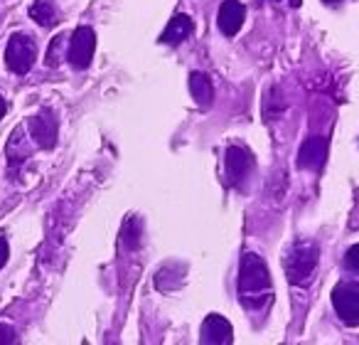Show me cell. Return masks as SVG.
<instances>
[{
    "label": "cell",
    "instance_id": "e0dca14e",
    "mask_svg": "<svg viewBox=\"0 0 359 345\" xmlns=\"http://www.w3.org/2000/svg\"><path fill=\"white\" fill-rule=\"evenodd\" d=\"M344 266L352 269L354 274H359V245H352L344 252Z\"/></svg>",
    "mask_w": 359,
    "mask_h": 345
},
{
    "label": "cell",
    "instance_id": "8992f818",
    "mask_svg": "<svg viewBox=\"0 0 359 345\" xmlns=\"http://www.w3.org/2000/svg\"><path fill=\"white\" fill-rule=\"evenodd\" d=\"M27 131H30L32 141H35L40 148L50 150L57 145V136H60V121L52 114L50 109H42L27 121Z\"/></svg>",
    "mask_w": 359,
    "mask_h": 345
},
{
    "label": "cell",
    "instance_id": "ac0fdd59",
    "mask_svg": "<svg viewBox=\"0 0 359 345\" xmlns=\"http://www.w3.org/2000/svg\"><path fill=\"white\" fill-rule=\"evenodd\" d=\"M15 340H18L15 328H11V325H6V323H0V343L11 345V343H15Z\"/></svg>",
    "mask_w": 359,
    "mask_h": 345
},
{
    "label": "cell",
    "instance_id": "9a60e30c",
    "mask_svg": "<svg viewBox=\"0 0 359 345\" xmlns=\"http://www.w3.org/2000/svg\"><path fill=\"white\" fill-rule=\"evenodd\" d=\"M140 235H143V222L138 220V217H126L123 227H121V245L126 247V249H138L140 247Z\"/></svg>",
    "mask_w": 359,
    "mask_h": 345
},
{
    "label": "cell",
    "instance_id": "52a82bcc",
    "mask_svg": "<svg viewBox=\"0 0 359 345\" xmlns=\"http://www.w3.org/2000/svg\"><path fill=\"white\" fill-rule=\"evenodd\" d=\"M224 168L231 185H241L246 181V176L251 173V168H254V155L244 145H229L224 155Z\"/></svg>",
    "mask_w": 359,
    "mask_h": 345
},
{
    "label": "cell",
    "instance_id": "44dd1931",
    "mask_svg": "<svg viewBox=\"0 0 359 345\" xmlns=\"http://www.w3.org/2000/svg\"><path fill=\"white\" fill-rule=\"evenodd\" d=\"M327 6H337V3H342V0H325Z\"/></svg>",
    "mask_w": 359,
    "mask_h": 345
},
{
    "label": "cell",
    "instance_id": "9c48e42d",
    "mask_svg": "<svg viewBox=\"0 0 359 345\" xmlns=\"http://www.w3.org/2000/svg\"><path fill=\"white\" fill-rule=\"evenodd\" d=\"M327 138L325 136H310L298 150V168L303 170H318L325 165L327 158Z\"/></svg>",
    "mask_w": 359,
    "mask_h": 345
},
{
    "label": "cell",
    "instance_id": "d6986e66",
    "mask_svg": "<svg viewBox=\"0 0 359 345\" xmlns=\"http://www.w3.org/2000/svg\"><path fill=\"white\" fill-rule=\"evenodd\" d=\"M8 256H11V247H8L6 235H0V269H3V266H6Z\"/></svg>",
    "mask_w": 359,
    "mask_h": 345
},
{
    "label": "cell",
    "instance_id": "30bf717a",
    "mask_svg": "<svg viewBox=\"0 0 359 345\" xmlns=\"http://www.w3.org/2000/svg\"><path fill=\"white\" fill-rule=\"evenodd\" d=\"M244 20H246V8L241 6L239 0H224V3H222L217 22H219V30L224 32L226 37H234L236 32L241 30Z\"/></svg>",
    "mask_w": 359,
    "mask_h": 345
},
{
    "label": "cell",
    "instance_id": "277c9868",
    "mask_svg": "<svg viewBox=\"0 0 359 345\" xmlns=\"http://www.w3.org/2000/svg\"><path fill=\"white\" fill-rule=\"evenodd\" d=\"M332 306L339 320L347 325H359V284L342 281L332 289Z\"/></svg>",
    "mask_w": 359,
    "mask_h": 345
},
{
    "label": "cell",
    "instance_id": "8fae6325",
    "mask_svg": "<svg viewBox=\"0 0 359 345\" xmlns=\"http://www.w3.org/2000/svg\"><path fill=\"white\" fill-rule=\"evenodd\" d=\"M30 153H32V145L25 136V129L18 126V129L11 134V138H8V148H6L8 165H11V168H20V165L30 158Z\"/></svg>",
    "mask_w": 359,
    "mask_h": 345
},
{
    "label": "cell",
    "instance_id": "6da1fadb",
    "mask_svg": "<svg viewBox=\"0 0 359 345\" xmlns=\"http://www.w3.org/2000/svg\"><path fill=\"white\" fill-rule=\"evenodd\" d=\"M236 289L239 296L249 308H261L266 301L271 299V274L266 261L261 259L256 252H246L241 256V266H239V279H236Z\"/></svg>",
    "mask_w": 359,
    "mask_h": 345
},
{
    "label": "cell",
    "instance_id": "4fadbf2b",
    "mask_svg": "<svg viewBox=\"0 0 359 345\" xmlns=\"http://www.w3.org/2000/svg\"><path fill=\"white\" fill-rule=\"evenodd\" d=\"M190 91H192V99H195L197 106H202V109L212 106V101H215V84H212V79L205 72H192Z\"/></svg>",
    "mask_w": 359,
    "mask_h": 345
},
{
    "label": "cell",
    "instance_id": "ffe728a7",
    "mask_svg": "<svg viewBox=\"0 0 359 345\" xmlns=\"http://www.w3.org/2000/svg\"><path fill=\"white\" fill-rule=\"evenodd\" d=\"M6 111H8V104H6V99H3V96H0V119H3V116H6Z\"/></svg>",
    "mask_w": 359,
    "mask_h": 345
},
{
    "label": "cell",
    "instance_id": "7402d4cb",
    "mask_svg": "<svg viewBox=\"0 0 359 345\" xmlns=\"http://www.w3.org/2000/svg\"><path fill=\"white\" fill-rule=\"evenodd\" d=\"M290 3H293V6H300V0H290Z\"/></svg>",
    "mask_w": 359,
    "mask_h": 345
},
{
    "label": "cell",
    "instance_id": "5b68a950",
    "mask_svg": "<svg viewBox=\"0 0 359 345\" xmlns=\"http://www.w3.org/2000/svg\"><path fill=\"white\" fill-rule=\"evenodd\" d=\"M94 50H96V32L86 25H79L74 30L69 40V52H67V60L74 70H86L94 60Z\"/></svg>",
    "mask_w": 359,
    "mask_h": 345
},
{
    "label": "cell",
    "instance_id": "7c38bea8",
    "mask_svg": "<svg viewBox=\"0 0 359 345\" xmlns=\"http://www.w3.org/2000/svg\"><path fill=\"white\" fill-rule=\"evenodd\" d=\"M192 30H195V25H192L190 18L175 15L172 20L168 22L165 32L160 35V42H165V45H180V42H185L187 37L192 35Z\"/></svg>",
    "mask_w": 359,
    "mask_h": 345
},
{
    "label": "cell",
    "instance_id": "5bb4252c",
    "mask_svg": "<svg viewBox=\"0 0 359 345\" xmlns=\"http://www.w3.org/2000/svg\"><path fill=\"white\" fill-rule=\"evenodd\" d=\"M30 18L40 27H55L60 22V11H57L55 0H35L30 6Z\"/></svg>",
    "mask_w": 359,
    "mask_h": 345
},
{
    "label": "cell",
    "instance_id": "7a4b0ae2",
    "mask_svg": "<svg viewBox=\"0 0 359 345\" xmlns=\"http://www.w3.org/2000/svg\"><path fill=\"white\" fill-rule=\"evenodd\" d=\"M320 249L313 242H298L293 249L285 256V276H288L290 284L305 286L313 281V274L318 269Z\"/></svg>",
    "mask_w": 359,
    "mask_h": 345
},
{
    "label": "cell",
    "instance_id": "2e32d148",
    "mask_svg": "<svg viewBox=\"0 0 359 345\" xmlns=\"http://www.w3.org/2000/svg\"><path fill=\"white\" fill-rule=\"evenodd\" d=\"M62 52H65V35L52 37L50 47H47V52H45V65H47V67H52V70H55V67H60Z\"/></svg>",
    "mask_w": 359,
    "mask_h": 345
},
{
    "label": "cell",
    "instance_id": "ba28073f",
    "mask_svg": "<svg viewBox=\"0 0 359 345\" xmlns=\"http://www.w3.org/2000/svg\"><path fill=\"white\" fill-rule=\"evenodd\" d=\"M200 343L205 345H229L234 343V328L231 323L219 313H212L205 318L200 328Z\"/></svg>",
    "mask_w": 359,
    "mask_h": 345
},
{
    "label": "cell",
    "instance_id": "3957f363",
    "mask_svg": "<svg viewBox=\"0 0 359 345\" xmlns=\"http://www.w3.org/2000/svg\"><path fill=\"white\" fill-rule=\"evenodd\" d=\"M35 60H37V45L32 42V37L25 35V32H15V35H11L8 47H6L8 70L22 77V74H27V72L32 70Z\"/></svg>",
    "mask_w": 359,
    "mask_h": 345
}]
</instances>
